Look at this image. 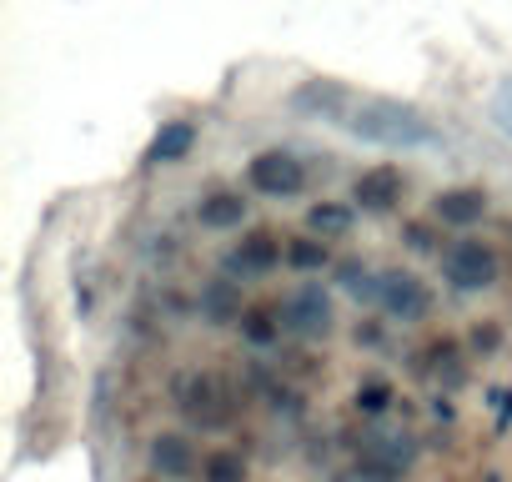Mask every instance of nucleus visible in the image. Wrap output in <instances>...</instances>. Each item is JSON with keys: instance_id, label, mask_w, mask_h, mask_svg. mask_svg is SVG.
<instances>
[{"instance_id": "21", "label": "nucleus", "mask_w": 512, "mask_h": 482, "mask_svg": "<svg viewBox=\"0 0 512 482\" xmlns=\"http://www.w3.org/2000/svg\"><path fill=\"white\" fill-rule=\"evenodd\" d=\"M362 407H367V412H382V407H387V387H382V382H372V387H367V402H362Z\"/></svg>"}, {"instance_id": "6", "label": "nucleus", "mask_w": 512, "mask_h": 482, "mask_svg": "<svg viewBox=\"0 0 512 482\" xmlns=\"http://www.w3.org/2000/svg\"><path fill=\"white\" fill-rule=\"evenodd\" d=\"M282 262H287V247H282V236L267 231V226L246 231L236 247H231V257H226V267L241 272V277H262V272H272V267H282Z\"/></svg>"}, {"instance_id": "4", "label": "nucleus", "mask_w": 512, "mask_h": 482, "mask_svg": "<svg viewBox=\"0 0 512 482\" xmlns=\"http://www.w3.org/2000/svg\"><path fill=\"white\" fill-rule=\"evenodd\" d=\"M277 307H282V327L297 332V337H327V332H332V297H327L317 282L292 287Z\"/></svg>"}, {"instance_id": "16", "label": "nucleus", "mask_w": 512, "mask_h": 482, "mask_svg": "<svg viewBox=\"0 0 512 482\" xmlns=\"http://www.w3.org/2000/svg\"><path fill=\"white\" fill-rule=\"evenodd\" d=\"M327 262H332V252H327L322 236H297V241H287V267H292V272H322Z\"/></svg>"}, {"instance_id": "13", "label": "nucleus", "mask_w": 512, "mask_h": 482, "mask_svg": "<svg viewBox=\"0 0 512 482\" xmlns=\"http://www.w3.org/2000/svg\"><path fill=\"white\" fill-rule=\"evenodd\" d=\"M201 317L206 322H216V327H226V322H241L246 312H241V292H236V282L231 277H216V282H206L201 287Z\"/></svg>"}, {"instance_id": "10", "label": "nucleus", "mask_w": 512, "mask_h": 482, "mask_svg": "<svg viewBox=\"0 0 512 482\" xmlns=\"http://www.w3.org/2000/svg\"><path fill=\"white\" fill-rule=\"evenodd\" d=\"M196 221H201L206 231H231V226H241V221H246L241 191H226V186L206 191V196L196 201Z\"/></svg>"}, {"instance_id": "20", "label": "nucleus", "mask_w": 512, "mask_h": 482, "mask_svg": "<svg viewBox=\"0 0 512 482\" xmlns=\"http://www.w3.org/2000/svg\"><path fill=\"white\" fill-rule=\"evenodd\" d=\"M407 247H417V252H432L437 241H432V231H427L422 221H407Z\"/></svg>"}, {"instance_id": "1", "label": "nucleus", "mask_w": 512, "mask_h": 482, "mask_svg": "<svg viewBox=\"0 0 512 482\" xmlns=\"http://www.w3.org/2000/svg\"><path fill=\"white\" fill-rule=\"evenodd\" d=\"M342 126H347L352 136H362V141H377V146H402V151H412V146H432V141H437V126H432L417 106L382 101V96L357 101V106H352V116H347Z\"/></svg>"}, {"instance_id": "17", "label": "nucleus", "mask_w": 512, "mask_h": 482, "mask_svg": "<svg viewBox=\"0 0 512 482\" xmlns=\"http://www.w3.org/2000/svg\"><path fill=\"white\" fill-rule=\"evenodd\" d=\"M201 482H246V462L231 447H216L201 457Z\"/></svg>"}, {"instance_id": "9", "label": "nucleus", "mask_w": 512, "mask_h": 482, "mask_svg": "<svg viewBox=\"0 0 512 482\" xmlns=\"http://www.w3.org/2000/svg\"><path fill=\"white\" fill-rule=\"evenodd\" d=\"M482 216H487V191L477 186H452L432 196V221L442 226H477Z\"/></svg>"}, {"instance_id": "8", "label": "nucleus", "mask_w": 512, "mask_h": 482, "mask_svg": "<svg viewBox=\"0 0 512 482\" xmlns=\"http://www.w3.org/2000/svg\"><path fill=\"white\" fill-rule=\"evenodd\" d=\"M402 191H407V176H402V166H392V161L367 166V171L352 181V201L367 206V211H392V206L402 201Z\"/></svg>"}, {"instance_id": "14", "label": "nucleus", "mask_w": 512, "mask_h": 482, "mask_svg": "<svg viewBox=\"0 0 512 482\" xmlns=\"http://www.w3.org/2000/svg\"><path fill=\"white\" fill-rule=\"evenodd\" d=\"M191 146H196V126H191V121H166V126L156 131L146 161H151V166H171V161H181Z\"/></svg>"}, {"instance_id": "11", "label": "nucleus", "mask_w": 512, "mask_h": 482, "mask_svg": "<svg viewBox=\"0 0 512 482\" xmlns=\"http://www.w3.org/2000/svg\"><path fill=\"white\" fill-rule=\"evenodd\" d=\"M352 96L337 86V81H307L297 91V111H317V116H332V121H347L352 116Z\"/></svg>"}, {"instance_id": "19", "label": "nucleus", "mask_w": 512, "mask_h": 482, "mask_svg": "<svg viewBox=\"0 0 512 482\" xmlns=\"http://www.w3.org/2000/svg\"><path fill=\"white\" fill-rule=\"evenodd\" d=\"M337 277H342V287L347 292H357V297H377L382 292V277H372L367 267H357V262H342L337 267Z\"/></svg>"}, {"instance_id": "5", "label": "nucleus", "mask_w": 512, "mask_h": 482, "mask_svg": "<svg viewBox=\"0 0 512 482\" xmlns=\"http://www.w3.org/2000/svg\"><path fill=\"white\" fill-rule=\"evenodd\" d=\"M221 402H226V392H221V382L206 377V372H191V377H181V387H176V407H181L196 427H221V422L231 417V407H221Z\"/></svg>"}, {"instance_id": "3", "label": "nucleus", "mask_w": 512, "mask_h": 482, "mask_svg": "<svg viewBox=\"0 0 512 482\" xmlns=\"http://www.w3.org/2000/svg\"><path fill=\"white\" fill-rule=\"evenodd\" d=\"M246 181H251V191L287 201V196H297V191L307 186V161H297V156H292V151H282V146L256 151V156H251V166H246Z\"/></svg>"}, {"instance_id": "2", "label": "nucleus", "mask_w": 512, "mask_h": 482, "mask_svg": "<svg viewBox=\"0 0 512 482\" xmlns=\"http://www.w3.org/2000/svg\"><path fill=\"white\" fill-rule=\"evenodd\" d=\"M442 277L457 287V292H487L497 277H502V262L497 252L487 247V241H452V247L442 252Z\"/></svg>"}, {"instance_id": "12", "label": "nucleus", "mask_w": 512, "mask_h": 482, "mask_svg": "<svg viewBox=\"0 0 512 482\" xmlns=\"http://www.w3.org/2000/svg\"><path fill=\"white\" fill-rule=\"evenodd\" d=\"M151 467H156L161 477H186L191 467H201V457H196V447H191L181 432H161V437L151 442Z\"/></svg>"}, {"instance_id": "18", "label": "nucleus", "mask_w": 512, "mask_h": 482, "mask_svg": "<svg viewBox=\"0 0 512 482\" xmlns=\"http://www.w3.org/2000/svg\"><path fill=\"white\" fill-rule=\"evenodd\" d=\"M307 226H312L322 241H332V236H347V226H352V206L322 201V206H312V211H307Z\"/></svg>"}, {"instance_id": "15", "label": "nucleus", "mask_w": 512, "mask_h": 482, "mask_svg": "<svg viewBox=\"0 0 512 482\" xmlns=\"http://www.w3.org/2000/svg\"><path fill=\"white\" fill-rule=\"evenodd\" d=\"M241 327V337L246 342H256V347H272L287 327H282V307H246V317L236 322Z\"/></svg>"}, {"instance_id": "7", "label": "nucleus", "mask_w": 512, "mask_h": 482, "mask_svg": "<svg viewBox=\"0 0 512 482\" xmlns=\"http://www.w3.org/2000/svg\"><path fill=\"white\" fill-rule=\"evenodd\" d=\"M377 302L387 307V317H397V322H417V317H427L432 292H427V282H422L417 272H382V292H377Z\"/></svg>"}]
</instances>
